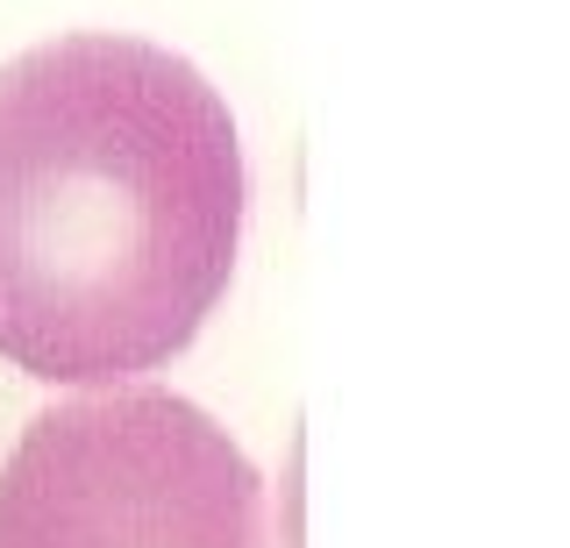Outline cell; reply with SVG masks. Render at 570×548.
Listing matches in <instances>:
<instances>
[{
	"label": "cell",
	"mask_w": 570,
	"mask_h": 548,
	"mask_svg": "<svg viewBox=\"0 0 570 548\" xmlns=\"http://www.w3.org/2000/svg\"><path fill=\"white\" fill-rule=\"evenodd\" d=\"M243 143L214 86L142 37L0 64V357L50 385L171 363L243 250Z\"/></svg>",
	"instance_id": "6da1fadb"
},
{
	"label": "cell",
	"mask_w": 570,
	"mask_h": 548,
	"mask_svg": "<svg viewBox=\"0 0 570 548\" xmlns=\"http://www.w3.org/2000/svg\"><path fill=\"white\" fill-rule=\"evenodd\" d=\"M0 548H272L264 477L193 399H65L0 464Z\"/></svg>",
	"instance_id": "7a4b0ae2"
}]
</instances>
